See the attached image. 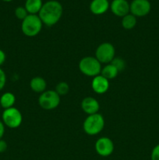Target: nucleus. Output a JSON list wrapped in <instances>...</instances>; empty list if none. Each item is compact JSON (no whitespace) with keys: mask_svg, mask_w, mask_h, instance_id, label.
I'll return each mask as SVG.
<instances>
[{"mask_svg":"<svg viewBox=\"0 0 159 160\" xmlns=\"http://www.w3.org/2000/svg\"><path fill=\"white\" fill-rule=\"evenodd\" d=\"M81 107L85 113L89 115L98 113L100 105L98 100L93 97H86L81 102Z\"/></svg>","mask_w":159,"mask_h":160,"instance_id":"12","label":"nucleus"},{"mask_svg":"<svg viewBox=\"0 0 159 160\" xmlns=\"http://www.w3.org/2000/svg\"><path fill=\"white\" fill-rule=\"evenodd\" d=\"M110 8L112 13L119 17H125L130 12V6L126 0H113Z\"/></svg>","mask_w":159,"mask_h":160,"instance_id":"10","label":"nucleus"},{"mask_svg":"<svg viewBox=\"0 0 159 160\" xmlns=\"http://www.w3.org/2000/svg\"><path fill=\"white\" fill-rule=\"evenodd\" d=\"M2 121L5 126L12 129L19 128L23 121V116L20 111L15 107L4 109L2 114Z\"/></svg>","mask_w":159,"mask_h":160,"instance_id":"5","label":"nucleus"},{"mask_svg":"<svg viewBox=\"0 0 159 160\" xmlns=\"http://www.w3.org/2000/svg\"><path fill=\"white\" fill-rule=\"evenodd\" d=\"M16 102V97L11 92H6L0 97V105L4 109L13 107Z\"/></svg>","mask_w":159,"mask_h":160,"instance_id":"16","label":"nucleus"},{"mask_svg":"<svg viewBox=\"0 0 159 160\" xmlns=\"http://www.w3.org/2000/svg\"><path fill=\"white\" fill-rule=\"evenodd\" d=\"M3 2H12V0H2Z\"/></svg>","mask_w":159,"mask_h":160,"instance_id":"27","label":"nucleus"},{"mask_svg":"<svg viewBox=\"0 0 159 160\" xmlns=\"http://www.w3.org/2000/svg\"><path fill=\"white\" fill-rule=\"evenodd\" d=\"M137 24V17L132 14L129 13L122 19V26L126 30H131L135 28Z\"/></svg>","mask_w":159,"mask_h":160,"instance_id":"18","label":"nucleus"},{"mask_svg":"<svg viewBox=\"0 0 159 160\" xmlns=\"http://www.w3.org/2000/svg\"><path fill=\"white\" fill-rule=\"evenodd\" d=\"M130 6V13L136 17H145L151 12V5L149 0H132Z\"/></svg>","mask_w":159,"mask_h":160,"instance_id":"8","label":"nucleus"},{"mask_svg":"<svg viewBox=\"0 0 159 160\" xmlns=\"http://www.w3.org/2000/svg\"><path fill=\"white\" fill-rule=\"evenodd\" d=\"M151 160H159V144L156 145L151 151Z\"/></svg>","mask_w":159,"mask_h":160,"instance_id":"23","label":"nucleus"},{"mask_svg":"<svg viewBox=\"0 0 159 160\" xmlns=\"http://www.w3.org/2000/svg\"><path fill=\"white\" fill-rule=\"evenodd\" d=\"M60 95L53 90L45 91L41 94L38 98L39 106L45 110H51L57 108L60 104Z\"/></svg>","mask_w":159,"mask_h":160,"instance_id":"6","label":"nucleus"},{"mask_svg":"<svg viewBox=\"0 0 159 160\" xmlns=\"http://www.w3.org/2000/svg\"><path fill=\"white\" fill-rule=\"evenodd\" d=\"M91 88L94 92L99 95L104 94L109 88V81L102 75L99 74L93 78L91 82Z\"/></svg>","mask_w":159,"mask_h":160,"instance_id":"11","label":"nucleus"},{"mask_svg":"<svg viewBox=\"0 0 159 160\" xmlns=\"http://www.w3.org/2000/svg\"><path fill=\"white\" fill-rule=\"evenodd\" d=\"M55 91L58 93V95L62 96V95H65L68 94L69 91H70V86L65 81H61L59 84L56 85Z\"/></svg>","mask_w":159,"mask_h":160,"instance_id":"19","label":"nucleus"},{"mask_svg":"<svg viewBox=\"0 0 159 160\" xmlns=\"http://www.w3.org/2000/svg\"><path fill=\"white\" fill-rule=\"evenodd\" d=\"M14 13H15L16 17H17V19L21 20H24V19L29 15V13L27 12L26 9H25V7H23V6H18V7L16 8Z\"/></svg>","mask_w":159,"mask_h":160,"instance_id":"20","label":"nucleus"},{"mask_svg":"<svg viewBox=\"0 0 159 160\" xmlns=\"http://www.w3.org/2000/svg\"><path fill=\"white\" fill-rule=\"evenodd\" d=\"M95 151L102 157H108L113 153L114 143L109 138H100L95 142Z\"/></svg>","mask_w":159,"mask_h":160,"instance_id":"9","label":"nucleus"},{"mask_svg":"<svg viewBox=\"0 0 159 160\" xmlns=\"http://www.w3.org/2000/svg\"><path fill=\"white\" fill-rule=\"evenodd\" d=\"M62 12L63 9L59 2L56 0H49L43 3V6L37 15L43 24L51 27L60 20Z\"/></svg>","mask_w":159,"mask_h":160,"instance_id":"1","label":"nucleus"},{"mask_svg":"<svg viewBox=\"0 0 159 160\" xmlns=\"http://www.w3.org/2000/svg\"><path fill=\"white\" fill-rule=\"evenodd\" d=\"M104 128V119L100 113L89 115L84 120L83 128L88 135H96L101 132Z\"/></svg>","mask_w":159,"mask_h":160,"instance_id":"2","label":"nucleus"},{"mask_svg":"<svg viewBox=\"0 0 159 160\" xmlns=\"http://www.w3.org/2000/svg\"><path fill=\"white\" fill-rule=\"evenodd\" d=\"M43 6L42 0H26L25 9L29 14L37 15Z\"/></svg>","mask_w":159,"mask_h":160,"instance_id":"15","label":"nucleus"},{"mask_svg":"<svg viewBox=\"0 0 159 160\" xmlns=\"http://www.w3.org/2000/svg\"><path fill=\"white\" fill-rule=\"evenodd\" d=\"M42 23L38 15L29 14L23 20H22L21 31L27 37H34L41 32Z\"/></svg>","mask_w":159,"mask_h":160,"instance_id":"3","label":"nucleus"},{"mask_svg":"<svg viewBox=\"0 0 159 160\" xmlns=\"http://www.w3.org/2000/svg\"><path fill=\"white\" fill-rule=\"evenodd\" d=\"M6 83V75L2 68H0V91L3 89Z\"/></svg>","mask_w":159,"mask_h":160,"instance_id":"22","label":"nucleus"},{"mask_svg":"<svg viewBox=\"0 0 159 160\" xmlns=\"http://www.w3.org/2000/svg\"><path fill=\"white\" fill-rule=\"evenodd\" d=\"M79 69L82 73L87 77H94L101 74V63L95 57L86 56L79 62Z\"/></svg>","mask_w":159,"mask_h":160,"instance_id":"4","label":"nucleus"},{"mask_svg":"<svg viewBox=\"0 0 159 160\" xmlns=\"http://www.w3.org/2000/svg\"><path fill=\"white\" fill-rule=\"evenodd\" d=\"M115 56V49L113 45L109 42L101 43L95 51V58L101 63L108 64L114 59Z\"/></svg>","mask_w":159,"mask_h":160,"instance_id":"7","label":"nucleus"},{"mask_svg":"<svg viewBox=\"0 0 159 160\" xmlns=\"http://www.w3.org/2000/svg\"><path fill=\"white\" fill-rule=\"evenodd\" d=\"M110 7L108 0H92L90 4V10L94 15L105 13Z\"/></svg>","mask_w":159,"mask_h":160,"instance_id":"13","label":"nucleus"},{"mask_svg":"<svg viewBox=\"0 0 159 160\" xmlns=\"http://www.w3.org/2000/svg\"><path fill=\"white\" fill-rule=\"evenodd\" d=\"M8 145L6 141L0 139V153H3L7 150Z\"/></svg>","mask_w":159,"mask_h":160,"instance_id":"24","label":"nucleus"},{"mask_svg":"<svg viewBox=\"0 0 159 160\" xmlns=\"http://www.w3.org/2000/svg\"><path fill=\"white\" fill-rule=\"evenodd\" d=\"M6 61V54L2 49H0V67Z\"/></svg>","mask_w":159,"mask_h":160,"instance_id":"25","label":"nucleus"},{"mask_svg":"<svg viewBox=\"0 0 159 160\" xmlns=\"http://www.w3.org/2000/svg\"><path fill=\"white\" fill-rule=\"evenodd\" d=\"M30 87L31 90L36 93H43L46 89L47 83L44 78L41 77H35L31 79L30 82Z\"/></svg>","mask_w":159,"mask_h":160,"instance_id":"14","label":"nucleus"},{"mask_svg":"<svg viewBox=\"0 0 159 160\" xmlns=\"http://www.w3.org/2000/svg\"><path fill=\"white\" fill-rule=\"evenodd\" d=\"M118 73V70H117L116 67L115 66L112 65V63H108L104 67V68L101 69V75H102L104 78H105L106 79L112 80L114 79L115 78H116L117 75Z\"/></svg>","mask_w":159,"mask_h":160,"instance_id":"17","label":"nucleus"},{"mask_svg":"<svg viewBox=\"0 0 159 160\" xmlns=\"http://www.w3.org/2000/svg\"><path fill=\"white\" fill-rule=\"evenodd\" d=\"M110 63H112V65L115 66V67H116L117 70H118V72L123 70L125 69V67H126V62L124 61V59H123L122 58L119 57H115L113 60H112Z\"/></svg>","mask_w":159,"mask_h":160,"instance_id":"21","label":"nucleus"},{"mask_svg":"<svg viewBox=\"0 0 159 160\" xmlns=\"http://www.w3.org/2000/svg\"><path fill=\"white\" fill-rule=\"evenodd\" d=\"M5 134V124L2 121L0 120V139H2Z\"/></svg>","mask_w":159,"mask_h":160,"instance_id":"26","label":"nucleus"}]
</instances>
